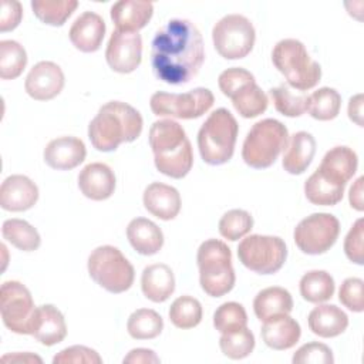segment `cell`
<instances>
[{"instance_id":"cell-1","label":"cell","mask_w":364,"mask_h":364,"mask_svg":"<svg viewBox=\"0 0 364 364\" xmlns=\"http://www.w3.org/2000/svg\"><path fill=\"white\" fill-rule=\"evenodd\" d=\"M205 61V46L198 27L186 18L166 21L154 36L151 65L154 75L171 85L195 78Z\"/></svg>"},{"instance_id":"cell-2","label":"cell","mask_w":364,"mask_h":364,"mask_svg":"<svg viewBox=\"0 0 364 364\" xmlns=\"http://www.w3.org/2000/svg\"><path fill=\"white\" fill-rule=\"evenodd\" d=\"M142 117L138 109L122 101L104 104L88 125V138L101 152H112L122 142L135 141L142 132Z\"/></svg>"},{"instance_id":"cell-3","label":"cell","mask_w":364,"mask_h":364,"mask_svg":"<svg viewBox=\"0 0 364 364\" xmlns=\"http://www.w3.org/2000/svg\"><path fill=\"white\" fill-rule=\"evenodd\" d=\"M149 146L156 169L173 179L186 176L193 165L192 145L185 129L173 119L155 121L149 128Z\"/></svg>"},{"instance_id":"cell-4","label":"cell","mask_w":364,"mask_h":364,"mask_svg":"<svg viewBox=\"0 0 364 364\" xmlns=\"http://www.w3.org/2000/svg\"><path fill=\"white\" fill-rule=\"evenodd\" d=\"M239 125L232 112L218 108L202 124L198 132V148L200 158L208 165H223L235 152Z\"/></svg>"},{"instance_id":"cell-5","label":"cell","mask_w":364,"mask_h":364,"mask_svg":"<svg viewBox=\"0 0 364 364\" xmlns=\"http://www.w3.org/2000/svg\"><path fill=\"white\" fill-rule=\"evenodd\" d=\"M199 269V283L202 290L210 297H222L235 286V269L232 266V252L219 239H208L200 243L196 253Z\"/></svg>"},{"instance_id":"cell-6","label":"cell","mask_w":364,"mask_h":364,"mask_svg":"<svg viewBox=\"0 0 364 364\" xmlns=\"http://www.w3.org/2000/svg\"><path fill=\"white\" fill-rule=\"evenodd\" d=\"M289 142L286 125L274 118H264L253 124L249 129L243 146L242 159L255 169L272 166Z\"/></svg>"},{"instance_id":"cell-7","label":"cell","mask_w":364,"mask_h":364,"mask_svg":"<svg viewBox=\"0 0 364 364\" xmlns=\"http://www.w3.org/2000/svg\"><path fill=\"white\" fill-rule=\"evenodd\" d=\"M272 61L294 90L307 91L316 87L321 78L320 64L310 57L306 46L296 38L280 40L273 47Z\"/></svg>"},{"instance_id":"cell-8","label":"cell","mask_w":364,"mask_h":364,"mask_svg":"<svg viewBox=\"0 0 364 364\" xmlns=\"http://www.w3.org/2000/svg\"><path fill=\"white\" fill-rule=\"evenodd\" d=\"M90 277L109 293L118 294L131 289L135 272L122 252L111 245L95 247L87 262Z\"/></svg>"},{"instance_id":"cell-9","label":"cell","mask_w":364,"mask_h":364,"mask_svg":"<svg viewBox=\"0 0 364 364\" xmlns=\"http://www.w3.org/2000/svg\"><path fill=\"white\" fill-rule=\"evenodd\" d=\"M239 262L259 274L279 272L287 259V246L279 236L250 235L237 246Z\"/></svg>"},{"instance_id":"cell-10","label":"cell","mask_w":364,"mask_h":364,"mask_svg":"<svg viewBox=\"0 0 364 364\" xmlns=\"http://www.w3.org/2000/svg\"><path fill=\"white\" fill-rule=\"evenodd\" d=\"M256 31L252 21L242 14H228L212 28L215 50L226 60L245 58L255 46Z\"/></svg>"},{"instance_id":"cell-11","label":"cell","mask_w":364,"mask_h":364,"mask_svg":"<svg viewBox=\"0 0 364 364\" xmlns=\"http://www.w3.org/2000/svg\"><path fill=\"white\" fill-rule=\"evenodd\" d=\"M210 90L198 87L183 94L156 91L149 100L151 111L158 117L195 119L208 112L213 105Z\"/></svg>"},{"instance_id":"cell-12","label":"cell","mask_w":364,"mask_h":364,"mask_svg":"<svg viewBox=\"0 0 364 364\" xmlns=\"http://www.w3.org/2000/svg\"><path fill=\"white\" fill-rule=\"evenodd\" d=\"M340 222L331 213H311L301 219L293 232L296 246L306 255H323L337 240Z\"/></svg>"},{"instance_id":"cell-13","label":"cell","mask_w":364,"mask_h":364,"mask_svg":"<svg viewBox=\"0 0 364 364\" xmlns=\"http://www.w3.org/2000/svg\"><path fill=\"white\" fill-rule=\"evenodd\" d=\"M36 306L30 290L17 280H9L0 289V314L3 324L16 334H30Z\"/></svg>"},{"instance_id":"cell-14","label":"cell","mask_w":364,"mask_h":364,"mask_svg":"<svg viewBox=\"0 0 364 364\" xmlns=\"http://www.w3.org/2000/svg\"><path fill=\"white\" fill-rule=\"evenodd\" d=\"M105 60L115 73L129 74L135 71L142 60L141 34L115 30L108 40Z\"/></svg>"},{"instance_id":"cell-15","label":"cell","mask_w":364,"mask_h":364,"mask_svg":"<svg viewBox=\"0 0 364 364\" xmlns=\"http://www.w3.org/2000/svg\"><path fill=\"white\" fill-rule=\"evenodd\" d=\"M64 73L53 61H38L28 71L24 90L37 101H48L57 97L64 88Z\"/></svg>"},{"instance_id":"cell-16","label":"cell","mask_w":364,"mask_h":364,"mask_svg":"<svg viewBox=\"0 0 364 364\" xmlns=\"http://www.w3.org/2000/svg\"><path fill=\"white\" fill-rule=\"evenodd\" d=\"M38 199L37 185L26 175H10L0 186V206L9 212H24Z\"/></svg>"},{"instance_id":"cell-17","label":"cell","mask_w":364,"mask_h":364,"mask_svg":"<svg viewBox=\"0 0 364 364\" xmlns=\"http://www.w3.org/2000/svg\"><path fill=\"white\" fill-rule=\"evenodd\" d=\"M85 144L77 136H58L51 139L43 152L44 162L57 171H70L84 162Z\"/></svg>"},{"instance_id":"cell-18","label":"cell","mask_w":364,"mask_h":364,"mask_svg":"<svg viewBox=\"0 0 364 364\" xmlns=\"http://www.w3.org/2000/svg\"><path fill=\"white\" fill-rule=\"evenodd\" d=\"M78 188L91 200H105L115 191L117 179L114 171L102 162H91L78 173Z\"/></svg>"},{"instance_id":"cell-19","label":"cell","mask_w":364,"mask_h":364,"mask_svg":"<svg viewBox=\"0 0 364 364\" xmlns=\"http://www.w3.org/2000/svg\"><path fill=\"white\" fill-rule=\"evenodd\" d=\"M30 334L47 347L61 343L67 336V324L63 313L53 304L36 307Z\"/></svg>"},{"instance_id":"cell-20","label":"cell","mask_w":364,"mask_h":364,"mask_svg":"<svg viewBox=\"0 0 364 364\" xmlns=\"http://www.w3.org/2000/svg\"><path fill=\"white\" fill-rule=\"evenodd\" d=\"M105 21L94 11H84L70 27L68 37L71 44L82 53L97 51L105 36Z\"/></svg>"},{"instance_id":"cell-21","label":"cell","mask_w":364,"mask_h":364,"mask_svg":"<svg viewBox=\"0 0 364 364\" xmlns=\"http://www.w3.org/2000/svg\"><path fill=\"white\" fill-rule=\"evenodd\" d=\"M145 209L161 220H172L181 210V195L178 189L162 182H152L142 195Z\"/></svg>"},{"instance_id":"cell-22","label":"cell","mask_w":364,"mask_h":364,"mask_svg":"<svg viewBox=\"0 0 364 364\" xmlns=\"http://www.w3.org/2000/svg\"><path fill=\"white\" fill-rule=\"evenodd\" d=\"M109 14L118 31L138 33L151 20L154 4L149 1L121 0L111 6Z\"/></svg>"},{"instance_id":"cell-23","label":"cell","mask_w":364,"mask_h":364,"mask_svg":"<svg viewBox=\"0 0 364 364\" xmlns=\"http://www.w3.org/2000/svg\"><path fill=\"white\" fill-rule=\"evenodd\" d=\"M264 344L273 350H289L301 336L300 324L289 314H282L263 321L260 330Z\"/></svg>"},{"instance_id":"cell-24","label":"cell","mask_w":364,"mask_h":364,"mask_svg":"<svg viewBox=\"0 0 364 364\" xmlns=\"http://www.w3.org/2000/svg\"><path fill=\"white\" fill-rule=\"evenodd\" d=\"M316 154V139L306 131L294 132L289 136V142L282 159V166L291 175H301L311 164Z\"/></svg>"},{"instance_id":"cell-25","label":"cell","mask_w":364,"mask_h":364,"mask_svg":"<svg viewBox=\"0 0 364 364\" xmlns=\"http://www.w3.org/2000/svg\"><path fill=\"white\" fill-rule=\"evenodd\" d=\"M141 290L144 296L154 301L162 303L175 291V276L172 269L165 263H154L142 270Z\"/></svg>"},{"instance_id":"cell-26","label":"cell","mask_w":364,"mask_h":364,"mask_svg":"<svg viewBox=\"0 0 364 364\" xmlns=\"http://www.w3.org/2000/svg\"><path fill=\"white\" fill-rule=\"evenodd\" d=\"M357 154L344 145H338L326 152L318 165V171L327 178L346 185L357 172Z\"/></svg>"},{"instance_id":"cell-27","label":"cell","mask_w":364,"mask_h":364,"mask_svg":"<svg viewBox=\"0 0 364 364\" xmlns=\"http://www.w3.org/2000/svg\"><path fill=\"white\" fill-rule=\"evenodd\" d=\"M307 323L313 334L331 338L346 331L348 327V316L334 304H320L309 313Z\"/></svg>"},{"instance_id":"cell-28","label":"cell","mask_w":364,"mask_h":364,"mask_svg":"<svg viewBox=\"0 0 364 364\" xmlns=\"http://www.w3.org/2000/svg\"><path fill=\"white\" fill-rule=\"evenodd\" d=\"M127 237L139 255H156L164 246V233L156 223L146 218H135L127 226Z\"/></svg>"},{"instance_id":"cell-29","label":"cell","mask_w":364,"mask_h":364,"mask_svg":"<svg viewBox=\"0 0 364 364\" xmlns=\"http://www.w3.org/2000/svg\"><path fill=\"white\" fill-rule=\"evenodd\" d=\"M293 310V299L289 290L272 286L260 290L253 300V311L260 321L272 317L289 314Z\"/></svg>"},{"instance_id":"cell-30","label":"cell","mask_w":364,"mask_h":364,"mask_svg":"<svg viewBox=\"0 0 364 364\" xmlns=\"http://www.w3.org/2000/svg\"><path fill=\"white\" fill-rule=\"evenodd\" d=\"M344 188L346 185L331 181L316 169L304 182V195L313 205L333 206L343 199Z\"/></svg>"},{"instance_id":"cell-31","label":"cell","mask_w":364,"mask_h":364,"mask_svg":"<svg viewBox=\"0 0 364 364\" xmlns=\"http://www.w3.org/2000/svg\"><path fill=\"white\" fill-rule=\"evenodd\" d=\"M301 297L309 303H323L334 294V279L326 270H310L303 274L299 283Z\"/></svg>"},{"instance_id":"cell-32","label":"cell","mask_w":364,"mask_h":364,"mask_svg":"<svg viewBox=\"0 0 364 364\" xmlns=\"http://www.w3.org/2000/svg\"><path fill=\"white\" fill-rule=\"evenodd\" d=\"M3 237L23 252H34L40 247L41 237L34 226L24 219H7L1 226Z\"/></svg>"},{"instance_id":"cell-33","label":"cell","mask_w":364,"mask_h":364,"mask_svg":"<svg viewBox=\"0 0 364 364\" xmlns=\"http://www.w3.org/2000/svg\"><path fill=\"white\" fill-rule=\"evenodd\" d=\"M232 104L235 109L243 118H255L263 114L267 109V95L264 91L255 82L245 85L242 90L235 92L232 97Z\"/></svg>"},{"instance_id":"cell-34","label":"cell","mask_w":364,"mask_h":364,"mask_svg":"<svg viewBox=\"0 0 364 364\" xmlns=\"http://www.w3.org/2000/svg\"><path fill=\"white\" fill-rule=\"evenodd\" d=\"M127 330L135 340H151L162 333L164 320L152 309H138L128 317Z\"/></svg>"},{"instance_id":"cell-35","label":"cell","mask_w":364,"mask_h":364,"mask_svg":"<svg viewBox=\"0 0 364 364\" xmlns=\"http://www.w3.org/2000/svg\"><path fill=\"white\" fill-rule=\"evenodd\" d=\"M341 108V95L337 90L321 87L307 97V111L318 121L334 119Z\"/></svg>"},{"instance_id":"cell-36","label":"cell","mask_w":364,"mask_h":364,"mask_svg":"<svg viewBox=\"0 0 364 364\" xmlns=\"http://www.w3.org/2000/svg\"><path fill=\"white\" fill-rule=\"evenodd\" d=\"M78 7L77 0H33L31 9L36 17L48 26H63Z\"/></svg>"},{"instance_id":"cell-37","label":"cell","mask_w":364,"mask_h":364,"mask_svg":"<svg viewBox=\"0 0 364 364\" xmlns=\"http://www.w3.org/2000/svg\"><path fill=\"white\" fill-rule=\"evenodd\" d=\"M27 65V53L24 47L14 40L0 41V78L14 80Z\"/></svg>"},{"instance_id":"cell-38","label":"cell","mask_w":364,"mask_h":364,"mask_svg":"<svg viewBox=\"0 0 364 364\" xmlns=\"http://www.w3.org/2000/svg\"><path fill=\"white\" fill-rule=\"evenodd\" d=\"M168 316L175 327L182 330L193 328L202 320V304L192 296H181L171 304Z\"/></svg>"},{"instance_id":"cell-39","label":"cell","mask_w":364,"mask_h":364,"mask_svg":"<svg viewBox=\"0 0 364 364\" xmlns=\"http://www.w3.org/2000/svg\"><path fill=\"white\" fill-rule=\"evenodd\" d=\"M219 347L225 357L230 360H242L250 355L255 348V336L247 328H239L229 333H222Z\"/></svg>"},{"instance_id":"cell-40","label":"cell","mask_w":364,"mask_h":364,"mask_svg":"<svg viewBox=\"0 0 364 364\" xmlns=\"http://www.w3.org/2000/svg\"><path fill=\"white\" fill-rule=\"evenodd\" d=\"M276 111L282 115L294 118L307 111V97L304 94H293L286 85H279L269 90Z\"/></svg>"},{"instance_id":"cell-41","label":"cell","mask_w":364,"mask_h":364,"mask_svg":"<svg viewBox=\"0 0 364 364\" xmlns=\"http://www.w3.org/2000/svg\"><path fill=\"white\" fill-rule=\"evenodd\" d=\"M253 228V218L247 210L230 209L219 220V233L232 242L246 236Z\"/></svg>"},{"instance_id":"cell-42","label":"cell","mask_w":364,"mask_h":364,"mask_svg":"<svg viewBox=\"0 0 364 364\" xmlns=\"http://www.w3.org/2000/svg\"><path fill=\"white\" fill-rule=\"evenodd\" d=\"M247 314L242 304L226 301L213 313V326L219 333H229L246 327Z\"/></svg>"},{"instance_id":"cell-43","label":"cell","mask_w":364,"mask_h":364,"mask_svg":"<svg viewBox=\"0 0 364 364\" xmlns=\"http://www.w3.org/2000/svg\"><path fill=\"white\" fill-rule=\"evenodd\" d=\"M293 364H333L334 357L333 351L328 346L311 341L307 344H303L300 348L296 350L291 358Z\"/></svg>"},{"instance_id":"cell-44","label":"cell","mask_w":364,"mask_h":364,"mask_svg":"<svg viewBox=\"0 0 364 364\" xmlns=\"http://www.w3.org/2000/svg\"><path fill=\"white\" fill-rule=\"evenodd\" d=\"M255 81H256L255 75L250 71H247L242 67H232L219 74L218 85L222 91V94L225 97L230 98L235 92L242 90L245 85L255 82Z\"/></svg>"},{"instance_id":"cell-45","label":"cell","mask_w":364,"mask_h":364,"mask_svg":"<svg viewBox=\"0 0 364 364\" xmlns=\"http://www.w3.org/2000/svg\"><path fill=\"white\" fill-rule=\"evenodd\" d=\"M364 282L360 277L346 279L338 290V300L344 307L354 313H361L364 310V296H363Z\"/></svg>"},{"instance_id":"cell-46","label":"cell","mask_w":364,"mask_h":364,"mask_svg":"<svg viewBox=\"0 0 364 364\" xmlns=\"http://www.w3.org/2000/svg\"><path fill=\"white\" fill-rule=\"evenodd\" d=\"M344 253L347 259L355 264L364 263V219L354 222L344 239Z\"/></svg>"},{"instance_id":"cell-47","label":"cell","mask_w":364,"mask_h":364,"mask_svg":"<svg viewBox=\"0 0 364 364\" xmlns=\"http://www.w3.org/2000/svg\"><path fill=\"white\" fill-rule=\"evenodd\" d=\"M70 364V363H84V364H101L102 358L100 354L87 346H71L60 353H57L53 358V364Z\"/></svg>"},{"instance_id":"cell-48","label":"cell","mask_w":364,"mask_h":364,"mask_svg":"<svg viewBox=\"0 0 364 364\" xmlns=\"http://www.w3.org/2000/svg\"><path fill=\"white\" fill-rule=\"evenodd\" d=\"M0 10V31L6 33L14 30L23 17L21 3L17 0H3Z\"/></svg>"},{"instance_id":"cell-49","label":"cell","mask_w":364,"mask_h":364,"mask_svg":"<svg viewBox=\"0 0 364 364\" xmlns=\"http://www.w3.org/2000/svg\"><path fill=\"white\" fill-rule=\"evenodd\" d=\"M124 364H158L161 358L149 348H132L122 360Z\"/></svg>"},{"instance_id":"cell-50","label":"cell","mask_w":364,"mask_h":364,"mask_svg":"<svg viewBox=\"0 0 364 364\" xmlns=\"http://www.w3.org/2000/svg\"><path fill=\"white\" fill-rule=\"evenodd\" d=\"M348 118L363 127V94H355L348 101Z\"/></svg>"},{"instance_id":"cell-51","label":"cell","mask_w":364,"mask_h":364,"mask_svg":"<svg viewBox=\"0 0 364 364\" xmlns=\"http://www.w3.org/2000/svg\"><path fill=\"white\" fill-rule=\"evenodd\" d=\"M363 182H364V178L360 176L353 183V186L350 188V193H348V200H350L351 208H354L358 212H361L364 209V203H363Z\"/></svg>"},{"instance_id":"cell-52","label":"cell","mask_w":364,"mask_h":364,"mask_svg":"<svg viewBox=\"0 0 364 364\" xmlns=\"http://www.w3.org/2000/svg\"><path fill=\"white\" fill-rule=\"evenodd\" d=\"M1 361L3 363H7V361H23V363H41L43 360L38 357V355H33L30 353H24V354H6L1 357Z\"/></svg>"}]
</instances>
